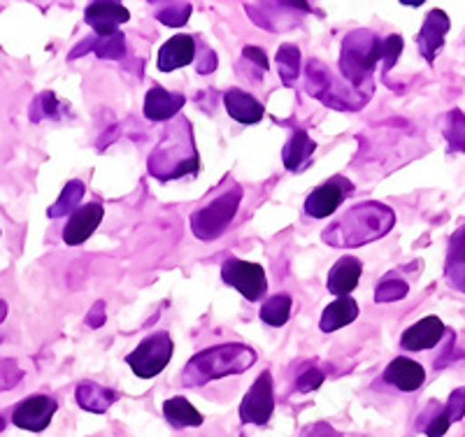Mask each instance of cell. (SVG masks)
<instances>
[{"label": "cell", "mask_w": 465, "mask_h": 437, "mask_svg": "<svg viewBox=\"0 0 465 437\" xmlns=\"http://www.w3.org/2000/svg\"><path fill=\"white\" fill-rule=\"evenodd\" d=\"M56 401L52 395H31L22 401L12 412V423L24 431L40 432L49 426L54 412H56Z\"/></svg>", "instance_id": "obj_10"}, {"label": "cell", "mask_w": 465, "mask_h": 437, "mask_svg": "<svg viewBox=\"0 0 465 437\" xmlns=\"http://www.w3.org/2000/svg\"><path fill=\"white\" fill-rule=\"evenodd\" d=\"M74 398H77L82 410L103 414V412H107L116 401H119V393H116L114 389H107V386H101V384H95V382L86 380L77 386Z\"/></svg>", "instance_id": "obj_22"}, {"label": "cell", "mask_w": 465, "mask_h": 437, "mask_svg": "<svg viewBox=\"0 0 465 437\" xmlns=\"http://www.w3.org/2000/svg\"><path fill=\"white\" fill-rule=\"evenodd\" d=\"M450 16L444 15L442 10H433L426 16V22H423L421 31H419L417 35V47L419 54L423 56V61L429 65L435 64V56H438V52L442 49L444 37L450 33Z\"/></svg>", "instance_id": "obj_11"}, {"label": "cell", "mask_w": 465, "mask_h": 437, "mask_svg": "<svg viewBox=\"0 0 465 437\" xmlns=\"http://www.w3.org/2000/svg\"><path fill=\"white\" fill-rule=\"evenodd\" d=\"M91 49H94L101 58H112V61H116V58H122L124 54H126V37H124V33L119 31L105 37L89 35L84 43H80L73 52H70V61L84 56V54H89Z\"/></svg>", "instance_id": "obj_19"}, {"label": "cell", "mask_w": 465, "mask_h": 437, "mask_svg": "<svg viewBox=\"0 0 465 437\" xmlns=\"http://www.w3.org/2000/svg\"><path fill=\"white\" fill-rule=\"evenodd\" d=\"M314 147H317V144L312 143V137L307 135L305 131L293 133L289 143H286L284 154H282L286 170H293V173H298V170L305 168V164L314 154Z\"/></svg>", "instance_id": "obj_25"}, {"label": "cell", "mask_w": 465, "mask_h": 437, "mask_svg": "<svg viewBox=\"0 0 465 437\" xmlns=\"http://www.w3.org/2000/svg\"><path fill=\"white\" fill-rule=\"evenodd\" d=\"M244 58L247 61H252V64L259 65V70H268L270 68V61L268 56H265V52L261 47H244Z\"/></svg>", "instance_id": "obj_37"}, {"label": "cell", "mask_w": 465, "mask_h": 437, "mask_svg": "<svg viewBox=\"0 0 465 437\" xmlns=\"http://www.w3.org/2000/svg\"><path fill=\"white\" fill-rule=\"evenodd\" d=\"M277 70H280L282 84L293 86L296 84L298 74H301V52H298L296 45H282L280 52H277Z\"/></svg>", "instance_id": "obj_26"}, {"label": "cell", "mask_w": 465, "mask_h": 437, "mask_svg": "<svg viewBox=\"0 0 465 437\" xmlns=\"http://www.w3.org/2000/svg\"><path fill=\"white\" fill-rule=\"evenodd\" d=\"M223 105H226L228 114L240 124H259L263 119L265 110L254 95L244 94L240 89H231L226 95H223Z\"/></svg>", "instance_id": "obj_21"}, {"label": "cell", "mask_w": 465, "mask_h": 437, "mask_svg": "<svg viewBox=\"0 0 465 437\" xmlns=\"http://www.w3.org/2000/svg\"><path fill=\"white\" fill-rule=\"evenodd\" d=\"M444 140L450 143L451 152H463L465 154V112L463 110H451L450 114L444 116Z\"/></svg>", "instance_id": "obj_29"}, {"label": "cell", "mask_w": 465, "mask_h": 437, "mask_svg": "<svg viewBox=\"0 0 465 437\" xmlns=\"http://www.w3.org/2000/svg\"><path fill=\"white\" fill-rule=\"evenodd\" d=\"M103 214L105 212H103L101 203H89V205L77 207L64 228V243L74 247V244H82L84 240H89L95 228L101 226Z\"/></svg>", "instance_id": "obj_12"}, {"label": "cell", "mask_w": 465, "mask_h": 437, "mask_svg": "<svg viewBox=\"0 0 465 437\" xmlns=\"http://www.w3.org/2000/svg\"><path fill=\"white\" fill-rule=\"evenodd\" d=\"M163 416L168 419L170 426L174 428H198L203 426V414L191 405L186 398L177 395L163 402Z\"/></svg>", "instance_id": "obj_24"}, {"label": "cell", "mask_w": 465, "mask_h": 437, "mask_svg": "<svg viewBox=\"0 0 465 437\" xmlns=\"http://www.w3.org/2000/svg\"><path fill=\"white\" fill-rule=\"evenodd\" d=\"M275 410V395H272V377L270 372L259 374L254 386L247 391V395L240 402V422L265 426Z\"/></svg>", "instance_id": "obj_8"}, {"label": "cell", "mask_w": 465, "mask_h": 437, "mask_svg": "<svg viewBox=\"0 0 465 437\" xmlns=\"http://www.w3.org/2000/svg\"><path fill=\"white\" fill-rule=\"evenodd\" d=\"M56 119L58 116V103H56V95L52 91H45L43 95H37L35 103H33V110H31V119L33 122H40V119Z\"/></svg>", "instance_id": "obj_33"}, {"label": "cell", "mask_w": 465, "mask_h": 437, "mask_svg": "<svg viewBox=\"0 0 465 437\" xmlns=\"http://www.w3.org/2000/svg\"><path fill=\"white\" fill-rule=\"evenodd\" d=\"M444 414H447L450 423H456L463 419L465 416V386L451 391L450 401H447V405H444Z\"/></svg>", "instance_id": "obj_34"}, {"label": "cell", "mask_w": 465, "mask_h": 437, "mask_svg": "<svg viewBox=\"0 0 465 437\" xmlns=\"http://www.w3.org/2000/svg\"><path fill=\"white\" fill-rule=\"evenodd\" d=\"M396 223V214L391 207L381 203H363L351 207L340 216L338 222L323 231V243L331 247H361V244L375 243L391 231Z\"/></svg>", "instance_id": "obj_1"}, {"label": "cell", "mask_w": 465, "mask_h": 437, "mask_svg": "<svg viewBox=\"0 0 465 437\" xmlns=\"http://www.w3.org/2000/svg\"><path fill=\"white\" fill-rule=\"evenodd\" d=\"M222 277L228 286L238 289L247 301H261L268 291V277L259 263H247L240 258H228L222 268Z\"/></svg>", "instance_id": "obj_7"}, {"label": "cell", "mask_w": 465, "mask_h": 437, "mask_svg": "<svg viewBox=\"0 0 465 437\" xmlns=\"http://www.w3.org/2000/svg\"><path fill=\"white\" fill-rule=\"evenodd\" d=\"M444 331L447 328H444L438 316H426V319H421V322L402 333L401 344L407 352H426V349L438 347L440 340L444 337Z\"/></svg>", "instance_id": "obj_14"}, {"label": "cell", "mask_w": 465, "mask_h": 437, "mask_svg": "<svg viewBox=\"0 0 465 437\" xmlns=\"http://www.w3.org/2000/svg\"><path fill=\"white\" fill-rule=\"evenodd\" d=\"M214 68H217V54L207 49V52L203 54V61L198 64V73L210 74V73H214Z\"/></svg>", "instance_id": "obj_39"}, {"label": "cell", "mask_w": 465, "mask_h": 437, "mask_svg": "<svg viewBox=\"0 0 465 437\" xmlns=\"http://www.w3.org/2000/svg\"><path fill=\"white\" fill-rule=\"evenodd\" d=\"M22 370L16 368L15 361L3 359L0 361V391H7L16 384V382L22 380Z\"/></svg>", "instance_id": "obj_35"}, {"label": "cell", "mask_w": 465, "mask_h": 437, "mask_svg": "<svg viewBox=\"0 0 465 437\" xmlns=\"http://www.w3.org/2000/svg\"><path fill=\"white\" fill-rule=\"evenodd\" d=\"M173 359V340L168 333H153L147 340L140 343L135 352L126 356V363L131 365L133 372L143 377V380H152L159 372H163L165 365Z\"/></svg>", "instance_id": "obj_6"}, {"label": "cell", "mask_w": 465, "mask_h": 437, "mask_svg": "<svg viewBox=\"0 0 465 437\" xmlns=\"http://www.w3.org/2000/svg\"><path fill=\"white\" fill-rule=\"evenodd\" d=\"M307 437H335V431L328 423H317Z\"/></svg>", "instance_id": "obj_40"}, {"label": "cell", "mask_w": 465, "mask_h": 437, "mask_svg": "<svg viewBox=\"0 0 465 437\" xmlns=\"http://www.w3.org/2000/svg\"><path fill=\"white\" fill-rule=\"evenodd\" d=\"M84 198V182L80 180H73L65 184L64 194H61V198H58L56 203H54L52 207L47 210V216L49 219H58V216H65L68 212H73L74 207L80 205V201Z\"/></svg>", "instance_id": "obj_28"}, {"label": "cell", "mask_w": 465, "mask_h": 437, "mask_svg": "<svg viewBox=\"0 0 465 437\" xmlns=\"http://www.w3.org/2000/svg\"><path fill=\"white\" fill-rule=\"evenodd\" d=\"M0 431H3V419H0Z\"/></svg>", "instance_id": "obj_42"}, {"label": "cell", "mask_w": 465, "mask_h": 437, "mask_svg": "<svg viewBox=\"0 0 465 437\" xmlns=\"http://www.w3.org/2000/svg\"><path fill=\"white\" fill-rule=\"evenodd\" d=\"M380 40L371 31H354L344 37L342 56H340V70L351 89L359 94H372V70L380 64Z\"/></svg>", "instance_id": "obj_4"}, {"label": "cell", "mask_w": 465, "mask_h": 437, "mask_svg": "<svg viewBox=\"0 0 465 437\" xmlns=\"http://www.w3.org/2000/svg\"><path fill=\"white\" fill-rule=\"evenodd\" d=\"M240 203H242V186L235 184L228 191H223L219 198H214L207 207L193 212L191 214V231H193V235L203 240V243L217 240L226 231L228 223L232 222Z\"/></svg>", "instance_id": "obj_5"}, {"label": "cell", "mask_w": 465, "mask_h": 437, "mask_svg": "<svg viewBox=\"0 0 465 437\" xmlns=\"http://www.w3.org/2000/svg\"><path fill=\"white\" fill-rule=\"evenodd\" d=\"M5 316H7V305L3 301H0V323L5 322Z\"/></svg>", "instance_id": "obj_41"}, {"label": "cell", "mask_w": 465, "mask_h": 437, "mask_svg": "<svg viewBox=\"0 0 465 437\" xmlns=\"http://www.w3.org/2000/svg\"><path fill=\"white\" fill-rule=\"evenodd\" d=\"M323 382V372L322 370L312 368V370H305V372L301 374L296 380V389L301 391V393H310V391H317L319 386H322Z\"/></svg>", "instance_id": "obj_36"}, {"label": "cell", "mask_w": 465, "mask_h": 437, "mask_svg": "<svg viewBox=\"0 0 465 437\" xmlns=\"http://www.w3.org/2000/svg\"><path fill=\"white\" fill-rule=\"evenodd\" d=\"M128 19H131V15H128L126 7L122 3H110V0L107 3H91L84 12V22L94 28L98 37L116 33Z\"/></svg>", "instance_id": "obj_13"}, {"label": "cell", "mask_w": 465, "mask_h": 437, "mask_svg": "<svg viewBox=\"0 0 465 437\" xmlns=\"http://www.w3.org/2000/svg\"><path fill=\"white\" fill-rule=\"evenodd\" d=\"M444 277L456 291L465 293V223L450 237Z\"/></svg>", "instance_id": "obj_20"}, {"label": "cell", "mask_w": 465, "mask_h": 437, "mask_svg": "<svg viewBox=\"0 0 465 437\" xmlns=\"http://www.w3.org/2000/svg\"><path fill=\"white\" fill-rule=\"evenodd\" d=\"M361 270H363V263H361L359 258L354 256L340 258L338 263L331 268V273H328V291H331L333 295H338V298L349 295L356 286H359Z\"/></svg>", "instance_id": "obj_18"}, {"label": "cell", "mask_w": 465, "mask_h": 437, "mask_svg": "<svg viewBox=\"0 0 465 437\" xmlns=\"http://www.w3.org/2000/svg\"><path fill=\"white\" fill-rule=\"evenodd\" d=\"M186 98L182 94H170L163 86H153L144 98V116L149 122H168L184 107Z\"/></svg>", "instance_id": "obj_17"}, {"label": "cell", "mask_w": 465, "mask_h": 437, "mask_svg": "<svg viewBox=\"0 0 465 437\" xmlns=\"http://www.w3.org/2000/svg\"><path fill=\"white\" fill-rule=\"evenodd\" d=\"M291 316V295L289 293H277L270 295L268 301L261 307V319H263L268 326L280 328L289 322Z\"/></svg>", "instance_id": "obj_27"}, {"label": "cell", "mask_w": 465, "mask_h": 437, "mask_svg": "<svg viewBox=\"0 0 465 437\" xmlns=\"http://www.w3.org/2000/svg\"><path fill=\"white\" fill-rule=\"evenodd\" d=\"M407 293H410V286H407V282L396 280V277H389V280H384L380 286H377L375 301L377 303H396V301H402Z\"/></svg>", "instance_id": "obj_31"}, {"label": "cell", "mask_w": 465, "mask_h": 437, "mask_svg": "<svg viewBox=\"0 0 465 437\" xmlns=\"http://www.w3.org/2000/svg\"><path fill=\"white\" fill-rule=\"evenodd\" d=\"M196 58V40L193 35H173L163 47L159 49V65L161 73H173L177 68H184Z\"/></svg>", "instance_id": "obj_16"}, {"label": "cell", "mask_w": 465, "mask_h": 437, "mask_svg": "<svg viewBox=\"0 0 465 437\" xmlns=\"http://www.w3.org/2000/svg\"><path fill=\"white\" fill-rule=\"evenodd\" d=\"M86 323H89L91 328H101L103 323H105V305H103V303H95V305L91 307L89 316H86Z\"/></svg>", "instance_id": "obj_38"}, {"label": "cell", "mask_w": 465, "mask_h": 437, "mask_svg": "<svg viewBox=\"0 0 465 437\" xmlns=\"http://www.w3.org/2000/svg\"><path fill=\"white\" fill-rule=\"evenodd\" d=\"M189 133L191 126L186 119H180V126L170 124L165 140L149 156V173H152V177H156L159 182H170L174 177L198 173V152L193 143L180 147V143Z\"/></svg>", "instance_id": "obj_3"}, {"label": "cell", "mask_w": 465, "mask_h": 437, "mask_svg": "<svg viewBox=\"0 0 465 437\" xmlns=\"http://www.w3.org/2000/svg\"><path fill=\"white\" fill-rule=\"evenodd\" d=\"M402 37L401 35H389L384 40H380V61H384V70H389L396 65V61L402 54Z\"/></svg>", "instance_id": "obj_32"}, {"label": "cell", "mask_w": 465, "mask_h": 437, "mask_svg": "<svg viewBox=\"0 0 465 437\" xmlns=\"http://www.w3.org/2000/svg\"><path fill=\"white\" fill-rule=\"evenodd\" d=\"M384 382L386 384L396 386L402 393H412V391L421 389L423 382H426V370H423V365H419L417 361L398 356V359H393L391 363L386 365Z\"/></svg>", "instance_id": "obj_15"}, {"label": "cell", "mask_w": 465, "mask_h": 437, "mask_svg": "<svg viewBox=\"0 0 465 437\" xmlns=\"http://www.w3.org/2000/svg\"><path fill=\"white\" fill-rule=\"evenodd\" d=\"M351 191H354L351 182L338 174V177L328 180L326 184L317 186L312 194L307 195L305 212L312 216V219H326V216H331L338 210L340 203H342Z\"/></svg>", "instance_id": "obj_9"}, {"label": "cell", "mask_w": 465, "mask_h": 437, "mask_svg": "<svg viewBox=\"0 0 465 437\" xmlns=\"http://www.w3.org/2000/svg\"><path fill=\"white\" fill-rule=\"evenodd\" d=\"M356 316H359V305H356L354 298L344 295V298H338V301L331 303V305L323 310L319 328H322L323 333H335L338 328H344L351 322H356Z\"/></svg>", "instance_id": "obj_23"}, {"label": "cell", "mask_w": 465, "mask_h": 437, "mask_svg": "<svg viewBox=\"0 0 465 437\" xmlns=\"http://www.w3.org/2000/svg\"><path fill=\"white\" fill-rule=\"evenodd\" d=\"M256 363V352L247 344H219L196 353L186 363L182 384L205 386L212 380H222L226 374H242Z\"/></svg>", "instance_id": "obj_2"}, {"label": "cell", "mask_w": 465, "mask_h": 437, "mask_svg": "<svg viewBox=\"0 0 465 437\" xmlns=\"http://www.w3.org/2000/svg\"><path fill=\"white\" fill-rule=\"evenodd\" d=\"M191 16V3H161L159 12H156V19L165 26H173V28H180L189 22Z\"/></svg>", "instance_id": "obj_30"}]
</instances>
